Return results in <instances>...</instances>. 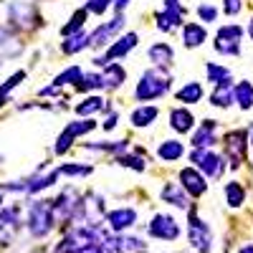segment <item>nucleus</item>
<instances>
[{
  "mask_svg": "<svg viewBox=\"0 0 253 253\" xmlns=\"http://www.w3.org/2000/svg\"><path fill=\"white\" fill-rule=\"evenodd\" d=\"M74 218L76 220H84V225H86V228H96L99 220L104 218V203H101V198H96V195L81 198Z\"/></svg>",
  "mask_w": 253,
  "mask_h": 253,
  "instance_id": "39448f33",
  "label": "nucleus"
},
{
  "mask_svg": "<svg viewBox=\"0 0 253 253\" xmlns=\"http://www.w3.org/2000/svg\"><path fill=\"white\" fill-rule=\"evenodd\" d=\"M76 86H79L81 91H86V89H104V79L96 76V74H86V76L76 84Z\"/></svg>",
  "mask_w": 253,
  "mask_h": 253,
  "instance_id": "4c0bfd02",
  "label": "nucleus"
},
{
  "mask_svg": "<svg viewBox=\"0 0 253 253\" xmlns=\"http://www.w3.org/2000/svg\"><path fill=\"white\" fill-rule=\"evenodd\" d=\"M187 238H190V243H193V248H195L198 253H208L210 246H213V233H210L208 223H203V220L195 215V210H190Z\"/></svg>",
  "mask_w": 253,
  "mask_h": 253,
  "instance_id": "7ed1b4c3",
  "label": "nucleus"
},
{
  "mask_svg": "<svg viewBox=\"0 0 253 253\" xmlns=\"http://www.w3.org/2000/svg\"><path fill=\"white\" fill-rule=\"evenodd\" d=\"M236 101H238L241 109L253 107V84L251 81H241L236 86Z\"/></svg>",
  "mask_w": 253,
  "mask_h": 253,
  "instance_id": "bb28decb",
  "label": "nucleus"
},
{
  "mask_svg": "<svg viewBox=\"0 0 253 253\" xmlns=\"http://www.w3.org/2000/svg\"><path fill=\"white\" fill-rule=\"evenodd\" d=\"M101 79H104V89H117V86H122V81L126 79V71L119 66V63H109V66L104 69Z\"/></svg>",
  "mask_w": 253,
  "mask_h": 253,
  "instance_id": "dca6fc26",
  "label": "nucleus"
},
{
  "mask_svg": "<svg viewBox=\"0 0 253 253\" xmlns=\"http://www.w3.org/2000/svg\"><path fill=\"white\" fill-rule=\"evenodd\" d=\"M150 61L155 63L157 69L167 66V63L172 61V48L167 46V43H155V46L150 48Z\"/></svg>",
  "mask_w": 253,
  "mask_h": 253,
  "instance_id": "393cba45",
  "label": "nucleus"
},
{
  "mask_svg": "<svg viewBox=\"0 0 253 253\" xmlns=\"http://www.w3.org/2000/svg\"><path fill=\"white\" fill-rule=\"evenodd\" d=\"M241 8H243L241 0H223V10H225L228 15H236V13H241Z\"/></svg>",
  "mask_w": 253,
  "mask_h": 253,
  "instance_id": "a18cd8bd",
  "label": "nucleus"
},
{
  "mask_svg": "<svg viewBox=\"0 0 253 253\" xmlns=\"http://www.w3.org/2000/svg\"><path fill=\"white\" fill-rule=\"evenodd\" d=\"M99 109H104V99L101 96H86L79 107H76V112L81 114V117H86V114H94V112H99Z\"/></svg>",
  "mask_w": 253,
  "mask_h": 253,
  "instance_id": "473e14b6",
  "label": "nucleus"
},
{
  "mask_svg": "<svg viewBox=\"0 0 253 253\" xmlns=\"http://www.w3.org/2000/svg\"><path fill=\"white\" fill-rule=\"evenodd\" d=\"M180 180H182V187L187 190L190 195H195V198H200L205 190H208V182H205V177L195 170V167H185V170L180 172Z\"/></svg>",
  "mask_w": 253,
  "mask_h": 253,
  "instance_id": "9b49d317",
  "label": "nucleus"
},
{
  "mask_svg": "<svg viewBox=\"0 0 253 253\" xmlns=\"http://www.w3.org/2000/svg\"><path fill=\"white\" fill-rule=\"evenodd\" d=\"M119 165H124V167H132V170H137V172H144V160H139V157H129V155H122L119 160H117Z\"/></svg>",
  "mask_w": 253,
  "mask_h": 253,
  "instance_id": "ea45409f",
  "label": "nucleus"
},
{
  "mask_svg": "<svg viewBox=\"0 0 253 253\" xmlns=\"http://www.w3.org/2000/svg\"><path fill=\"white\" fill-rule=\"evenodd\" d=\"M23 79H26V74H23V71H18V74H13V76L3 84V86H0V104H5V96H8V94H10Z\"/></svg>",
  "mask_w": 253,
  "mask_h": 253,
  "instance_id": "c9c22d12",
  "label": "nucleus"
},
{
  "mask_svg": "<svg viewBox=\"0 0 253 253\" xmlns=\"http://www.w3.org/2000/svg\"><path fill=\"white\" fill-rule=\"evenodd\" d=\"M190 160H193L198 165V170L208 177H220L223 175V157H218L215 152H210V150H195L193 155H190Z\"/></svg>",
  "mask_w": 253,
  "mask_h": 253,
  "instance_id": "0eeeda50",
  "label": "nucleus"
},
{
  "mask_svg": "<svg viewBox=\"0 0 253 253\" xmlns=\"http://www.w3.org/2000/svg\"><path fill=\"white\" fill-rule=\"evenodd\" d=\"M241 38H243L241 26H223L215 36V51L225 53V56H238L241 53Z\"/></svg>",
  "mask_w": 253,
  "mask_h": 253,
  "instance_id": "20e7f679",
  "label": "nucleus"
},
{
  "mask_svg": "<svg viewBox=\"0 0 253 253\" xmlns=\"http://www.w3.org/2000/svg\"><path fill=\"white\" fill-rule=\"evenodd\" d=\"M162 200H167V203H172L175 208H182V210H187V198H185V193L177 187V185H172V182H167L165 187H162Z\"/></svg>",
  "mask_w": 253,
  "mask_h": 253,
  "instance_id": "412c9836",
  "label": "nucleus"
},
{
  "mask_svg": "<svg viewBox=\"0 0 253 253\" xmlns=\"http://www.w3.org/2000/svg\"><path fill=\"white\" fill-rule=\"evenodd\" d=\"M122 26H124V18H122V15H117L114 20H109V23L99 26V28L91 33V46H104L117 31H122Z\"/></svg>",
  "mask_w": 253,
  "mask_h": 253,
  "instance_id": "4468645a",
  "label": "nucleus"
},
{
  "mask_svg": "<svg viewBox=\"0 0 253 253\" xmlns=\"http://www.w3.org/2000/svg\"><path fill=\"white\" fill-rule=\"evenodd\" d=\"M112 230H126V228H132L134 220H137V213H134V208H119V210H112V213L107 215Z\"/></svg>",
  "mask_w": 253,
  "mask_h": 253,
  "instance_id": "ddd939ff",
  "label": "nucleus"
},
{
  "mask_svg": "<svg viewBox=\"0 0 253 253\" xmlns=\"http://www.w3.org/2000/svg\"><path fill=\"white\" fill-rule=\"evenodd\" d=\"M53 220H56V215H53V203H33L31 205V213H28V228H31V233L33 236H46L48 230L53 228Z\"/></svg>",
  "mask_w": 253,
  "mask_h": 253,
  "instance_id": "f03ea898",
  "label": "nucleus"
},
{
  "mask_svg": "<svg viewBox=\"0 0 253 253\" xmlns=\"http://www.w3.org/2000/svg\"><path fill=\"white\" fill-rule=\"evenodd\" d=\"M81 79H84L81 69H79V66H71V69H66L63 74L56 76V86H63V84H79Z\"/></svg>",
  "mask_w": 253,
  "mask_h": 253,
  "instance_id": "72a5a7b5",
  "label": "nucleus"
},
{
  "mask_svg": "<svg viewBox=\"0 0 253 253\" xmlns=\"http://www.w3.org/2000/svg\"><path fill=\"white\" fill-rule=\"evenodd\" d=\"M205 38H208V33H205V28H203V26H198V23H187V26H185V31H182V43H185L187 48L200 46Z\"/></svg>",
  "mask_w": 253,
  "mask_h": 253,
  "instance_id": "f3484780",
  "label": "nucleus"
},
{
  "mask_svg": "<svg viewBox=\"0 0 253 253\" xmlns=\"http://www.w3.org/2000/svg\"><path fill=\"white\" fill-rule=\"evenodd\" d=\"M225 200H228L230 208H241L243 200H246V190L238 182H228L225 185Z\"/></svg>",
  "mask_w": 253,
  "mask_h": 253,
  "instance_id": "c756f323",
  "label": "nucleus"
},
{
  "mask_svg": "<svg viewBox=\"0 0 253 253\" xmlns=\"http://www.w3.org/2000/svg\"><path fill=\"white\" fill-rule=\"evenodd\" d=\"M165 10H170V13H177V15H185V8L177 3V0H165Z\"/></svg>",
  "mask_w": 253,
  "mask_h": 253,
  "instance_id": "49530a36",
  "label": "nucleus"
},
{
  "mask_svg": "<svg viewBox=\"0 0 253 253\" xmlns=\"http://www.w3.org/2000/svg\"><path fill=\"white\" fill-rule=\"evenodd\" d=\"M251 142H253V126H251Z\"/></svg>",
  "mask_w": 253,
  "mask_h": 253,
  "instance_id": "603ef678",
  "label": "nucleus"
},
{
  "mask_svg": "<svg viewBox=\"0 0 253 253\" xmlns=\"http://www.w3.org/2000/svg\"><path fill=\"white\" fill-rule=\"evenodd\" d=\"M182 152H185V147H182V142H177V139H167V142H162V144H160V150H157L160 160H165V162H175V160H180Z\"/></svg>",
  "mask_w": 253,
  "mask_h": 253,
  "instance_id": "a211bd4d",
  "label": "nucleus"
},
{
  "mask_svg": "<svg viewBox=\"0 0 253 253\" xmlns=\"http://www.w3.org/2000/svg\"><path fill=\"white\" fill-rule=\"evenodd\" d=\"M15 228H18V220L15 215L10 213V210H5V213H0V243H10L13 233H15Z\"/></svg>",
  "mask_w": 253,
  "mask_h": 253,
  "instance_id": "5701e85b",
  "label": "nucleus"
},
{
  "mask_svg": "<svg viewBox=\"0 0 253 253\" xmlns=\"http://www.w3.org/2000/svg\"><path fill=\"white\" fill-rule=\"evenodd\" d=\"M71 142H74V137H71V134H66V132H63V134L58 137L56 147H53V150H56V155H63V152H66L69 147H71Z\"/></svg>",
  "mask_w": 253,
  "mask_h": 253,
  "instance_id": "37998d69",
  "label": "nucleus"
},
{
  "mask_svg": "<svg viewBox=\"0 0 253 253\" xmlns=\"http://www.w3.org/2000/svg\"><path fill=\"white\" fill-rule=\"evenodd\" d=\"M198 15H200V20L210 23V20H215V18H218V10H215L213 5H200V8H198Z\"/></svg>",
  "mask_w": 253,
  "mask_h": 253,
  "instance_id": "c03bdc74",
  "label": "nucleus"
},
{
  "mask_svg": "<svg viewBox=\"0 0 253 253\" xmlns=\"http://www.w3.org/2000/svg\"><path fill=\"white\" fill-rule=\"evenodd\" d=\"M112 3H114V0H89V3H86V10H89V13H99V15H101V13L107 10Z\"/></svg>",
  "mask_w": 253,
  "mask_h": 253,
  "instance_id": "a19ab883",
  "label": "nucleus"
},
{
  "mask_svg": "<svg viewBox=\"0 0 253 253\" xmlns=\"http://www.w3.org/2000/svg\"><path fill=\"white\" fill-rule=\"evenodd\" d=\"M0 203H3V193H0Z\"/></svg>",
  "mask_w": 253,
  "mask_h": 253,
  "instance_id": "864d4df0",
  "label": "nucleus"
},
{
  "mask_svg": "<svg viewBox=\"0 0 253 253\" xmlns=\"http://www.w3.org/2000/svg\"><path fill=\"white\" fill-rule=\"evenodd\" d=\"M86 46H91V36H86V33H74V36H69L66 41H63V46H61V51L63 53H79L81 48H86Z\"/></svg>",
  "mask_w": 253,
  "mask_h": 253,
  "instance_id": "aec40b11",
  "label": "nucleus"
},
{
  "mask_svg": "<svg viewBox=\"0 0 253 253\" xmlns=\"http://www.w3.org/2000/svg\"><path fill=\"white\" fill-rule=\"evenodd\" d=\"M157 119V107H139L132 112V124L134 126H147Z\"/></svg>",
  "mask_w": 253,
  "mask_h": 253,
  "instance_id": "cd10ccee",
  "label": "nucleus"
},
{
  "mask_svg": "<svg viewBox=\"0 0 253 253\" xmlns=\"http://www.w3.org/2000/svg\"><path fill=\"white\" fill-rule=\"evenodd\" d=\"M91 172V167H86V165H63V167H58V175H89Z\"/></svg>",
  "mask_w": 253,
  "mask_h": 253,
  "instance_id": "58836bf2",
  "label": "nucleus"
},
{
  "mask_svg": "<svg viewBox=\"0 0 253 253\" xmlns=\"http://www.w3.org/2000/svg\"><path fill=\"white\" fill-rule=\"evenodd\" d=\"M238 253H253V243H248V246H243Z\"/></svg>",
  "mask_w": 253,
  "mask_h": 253,
  "instance_id": "8fccbe9b",
  "label": "nucleus"
},
{
  "mask_svg": "<svg viewBox=\"0 0 253 253\" xmlns=\"http://www.w3.org/2000/svg\"><path fill=\"white\" fill-rule=\"evenodd\" d=\"M20 51V43L8 33V31H3L0 28V56H13V53H18Z\"/></svg>",
  "mask_w": 253,
  "mask_h": 253,
  "instance_id": "2f4dec72",
  "label": "nucleus"
},
{
  "mask_svg": "<svg viewBox=\"0 0 253 253\" xmlns=\"http://www.w3.org/2000/svg\"><path fill=\"white\" fill-rule=\"evenodd\" d=\"M246 150H248V134L243 129H236V132L225 134V155H228L233 170L246 162Z\"/></svg>",
  "mask_w": 253,
  "mask_h": 253,
  "instance_id": "423d86ee",
  "label": "nucleus"
},
{
  "mask_svg": "<svg viewBox=\"0 0 253 253\" xmlns=\"http://www.w3.org/2000/svg\"><path fill=\"white\" fill-rule=\"evenodd\" d=\"M215 122L213 119H205L203 126H200V132H195L193 137V147L195 150H203V147H213L215 144Z\"/></svg>",
  "mask_w": 253,
  "mask_h": 253,
  "instance_id": "2eb2a0df",
  "label": "nucleus"
},
{
  "mask_svg": "<svg viewBox=\"0 0 253 253\" xmlns=\"http://www.w3.org/2000/svg\"><path fill=\"white\" fill-rule=\"evenodd\" d=\"M233 101H236V91L230 89V84L215 86V91L210 94V104H213V107H230Z\"/></svg>",
  "mask_w": 253,
  "mask_h": 253,
  "instance_id": "b1692460",
  "label": "nucleus"
},
{
  "mask_svg": "<svg viewBox=\"0 0 253 253\" xmlns=\"http://www.w3.org/2000/svg\"><path fill=\"white\" fill-rule=\"evenodd\" d=\"M205 74H208V81L218 84V86L230 84V71L225 66H218V63H205Z\"/></svg>",
  "mask_w": 253,
  "mask_h": 253,
  "instance_id": "a878e982",
  "label": "nucleus"
},
{
  "mask_svg": "<svg viewBox=\"0 0 253 253\" xmlns=\"http://www.w3.org/2000/svg\"><path fill=\"white\" fill-rule=\"evenodd\" d=\"M150 236L160 241H175L180 236V225L172 215H155L150 223Z\"/></svg>",
  "mask_w": 253,
  "mask_h": 253,
  "instance_id": "6e6552de",
  "label": "nucleus"
},
{
  "mask_svg": "<svg viewBox=\"0 0 253 253\" xmlns=\"http://www.w3.org/2000/svg\"><path fill=\"white\" fill-rule=\"evenodd\" d=\"M122 241V251H144V243L139 238H119Z\"/></svg>",
  "mask_w": 253,
  "mask_h": 253,
  "instance_id": "79ce46f5",
  "label": "nucleus"
},
{
  "mask_svg": "<svg viewBox=\"0 0 253 253\" xmlns=\"http://www.w3.org/2000/svg\"><path fill=\"white\" fill-rule=\"evenodd\" d=\"M170 84H172L170 74H165L162 69H152V71L142 74V79H139V84H137L134 96H137V101H152V99H160V96H165L167 91H170Z\"/></svg>",
  "mask_w": 253,
  "mask_h": 253,
  "instance_id": "f257e3e1",
  "label": "nucleus"
},
{
  "mask_svg": "<svg viewBox=\"0 0 253 253\" xmlns=\"http://www.w3.org/2000/svg\"><path fill=\"white\" fill-rule=\"evenodd\" d=\"M56 177H58V170L46 175V177H36L33 182H28V193H38V190H43V187H51L56 182Z\"/></svg>",
  "mask_w": 253,
  "mask_h": 253,
  "instance_id": "e433bc0d",
  "label": "nucleus"
},
{
  "mask_svg": "<svg viewBox=\"0 0 253 253\" xmlns=\"http://www.w3.org/2000/svg\"><path fill=\"white\" fill-rule=\"evenodd\" d=\"M81 198L76 195V190H63V193L53 200V215L58 220H66V218H74L76 215V208H79Z\"/></svg>",
  "mask_w": 253,
  "mask_h": 253,
  "instance_id": "9d476101",
  "label": "nucleus"
},
{
  "mask_svg": "<svg viewBox=\"0 0 253 253\" xmlns=\"http://www.w3.org/2000/svg\"><path fill=\"white\" fill-rule=\"evenodd\" d=\"M126 5H129V0H114V8L117 10H124Z\"/></svg>",
  "mask_w": 253,
  "mask_h": 253,
  "instance_id": "09e8293b",
  "label": "nucleus"
},
{
  "mask_svg": "<svg viewBox=\"0 0 253 253\" xmlns=\"http://www.w3.org/2000/svg\"><path fill=\"white\" fill-rule=\"evenodd\" d=\"M182 23V15H177V13H170V10H162V13H157V28L160 31H175L177 26Z\"/></svg>",
  "mask_w": 253,
  "mask_h": 253,
  "instance_id": "c85d7f7f",
  "label": "nucleus"
},
{
  "mask_svg": "<svg viewBox=\"0 0 253 253\" xmlns=\"http://www.w3.org/2000/svg\"><path fill=\"white\" fill-rule=\"evenodd\" d=\"M193 114H190L187 109H172L170 112V126L175 132H190L193 129Z\"/></svg>",
  "mask_w": 253,
  "mask_h": 253,
  "instance_id": "6ab92c4d",
  "label": "nucleus"
},
{
  "mask_svg": "<svg viewBox=\"0 0 253 253\" xmlns=\"http://www.w3.org/2000/svg\"><path fill=\"white\" fill-rule=\"evenodd\" d=\"M200 99H203V86L198 81H187L177 91V101H182V104H198Z\"/></svg>",
  "mask_w": 253,
  "mask_h": 253,
  "instance_id": "4be33fe9",
  "label": "nucleus"
},
{
  "mask_svg": "<svg viewBox=\"0 0 253 253\" xmlns=\"http://www.w3.org/2000/svg\"><path fill=\"white\" fill-rule=\"evenodd\" d=\"M114 126H117V114H109L107 122H104V129L109 132V129H114Z\"/></svg>",
  "mask_w": 253,
  "mask_h": 253,
  "instance_id": "de8ad7c7",
  "label": "nucleus"
},
{
  "mask_svg": "<svg viewBox=\"0 0 253 253\" xmlns=\"http://www.w3.org/2000/svg\"><path fill=\"white\" fill-rule=\"evenodd\" d=\"M248 36L253 38V20H251V26H248Z\"/></svg>",
  "mask_w": 253,
  "mask_h": 253,
  "instance_id": "3c124183",
  "label": "nucleus"
},
{
  "mask_svg": "<svg viewBox=\"0 0 253 253\" xmlns=\"http://www.w3.org/2000/svg\"><path fill=\"white\" fill-rule=\"evenodd\" d=\"M94 126H96V124H94L91 119H86V122H71V124H69L63 132L71 134V137H79V134H86V132H91Z\"/></svg>",
  "mask_w": 253,
  "mask_h": 253,
  "instance_id": "f704fd0d",
  "label": "nucleus"
},
{
  "mask_svg": "<svg viewBox=\"0 0 253 253\" xmlns=\"http://www.w3.org/2000/svg\"><path fill=\"white\" fill-rule=\"evenodd\" d=\"M10 18L15 20L18 26H23V28H33V26L41 23L38 15H36V10H33L31 5H26V3H13V5H10Z\"/></svg>",
  "mask_w": 253,
  "mask_h": 253,
  "instance_id": "f8f14e48",
  "label": "nucleus"
},
{
  "mask_svg": "<svg viewBox=\"0 0 253 253\" xmlns=\"http://www.w3.org/2000/svg\"><path fill=\"white\" fill-rule=\"evenodd\" d=\"M86 15H89V10H86V8L76 10V13H74V18H71V23L63 26V28H61V33L66 36V38H69V36H74V33H81V26L86 23Z\"/></svg>",
  "mask_w": 253,
  "mask_h": 253,
  "instance_id": "7c9ffc66",
  "label": "nucleus"
},
{
  "mask_svg": "<svg viewBox=\"0 0 253 253\" xmlns=\"http://www.w3.org/2000/svg\"><path fill=\"white\" fill-rule=\"evenodd\" d=\"M137 46V33H126V36H122L117 43L104 53V56H99V58H94V63L96 66H109V63L114 61V58H122V56H126L132 48Z\"/></svg>",
  "mask_w": 253,
  "mask_h": 253,
  "instance_id": "1a4fd4ad",
  "label": "nucleus"
}]
</instances>
